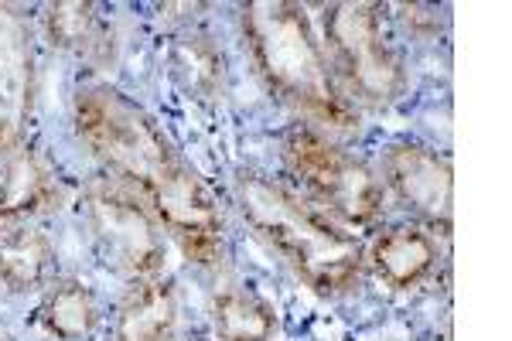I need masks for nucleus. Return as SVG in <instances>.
Listing matches in <instances>:
<instances>
[{
    "label": "nucleus",
    "mask_w": 512,
    "mask_h": 341,
    "mask_svg": "<svg viewBox=\"0 0 512 341\" xmlns=\"http://www.w3.org/2000/svg\"><path fill=\"white\" fill-rule=\"evenodd\" d=\"M72 123L86 151L151 209L188 260L198 266L222 260L216 195L144 106L113 86H86L72 99Z\"/></svg>",
    "instance_id": "obj_1"
},
{
    "label": "nucleus",
    "mask_w": 512,
    "mask_h": 341,
    "mask_svg": "<svg viewBox=\"0 0 512 341\" xmlns=\"http://www.w3.org/2000/svg\"><path fill=\"white\" fill-rule=\"evenodd\" d=\"M239 21L256 72L274 99L301 113L321 133L359 130V110L338 86L304 7L287 0H253L239 11Z\"/></svg>",
    "instance_id": "obj_2"
},
{
    "label": "nucleus",
    "mask_w": 512,
    "mask_h": 341,
    "mask_svg": "<svg viewBox=\"0 0 512 341\" xmlns=\"http://www.w3.org/2000/svg\"><path fill=\"white\" fill-rule=\"evenodd\" d=\"M239 212L250 229L304 280L318 297H342L359 287L366 249L352 232L274 178L243 171L236 178Z\"/></svg>",
    "instance_id": "obj_3"
},
{
    "label": "nucleus",
    "mask_w": 512,
    "mask_h": 341,
    "mask_svg": "<svg viewBox=\"0 0 512 341\" xmlns=\"http://www.w3.org/2000/svg\"><path fill=\"white\" fill-rule=\"evenodd\" d=\"M325 55L342 93L366 110H386L403 96L407 72L383 24V7L342 0L325 7Z\"/></svg>",
    "instance_id": "obj_4"
},
{
    "label": "nucleus",
    "mask_w": 512,
    "mask_h": 341,
    "mask_svg": "<svg viewBox=\"0 0 512 341\" xmlns=\"http://www.w3.org/2000/svg\"><path fill=\"white\" fill-rule=\"evenodd\" d=\"M287 171L308 188L321 212L345 226H373L383 215V181L366 161L342 151L315 127H294L284 140Z\"/></svg>",
    "instance_id": "obj_5"
},
{
    "label": "nucleus",
    "mask_w": 512,
    "mask_h": 341,
    "mask_svg": "<svg viewBox=\"0 0 512 341\" xmlns=\"http://www.w3.org/2000/svg\"><path fill=\"white\" fill-rule=\"evenodd\" d=\"M86 226L96 253L110 270L130 280H151L164 266V229L144 202L110 174H99L82 195Z\"/></svg>",
    "instance_id": "obj_6"
},
{
    "label": "nucleus",
    "mask_w": 512,
    "mask_h": 341,
    "mask_svg": "<svg viewBox=\"0 0 512 341\" xmlns=\"http://www.w3.org/2000/svg\"><path fill=\"white\" fill-rule=\"evenodd\" d=\"M383 174L403 209L448 236L454 215V171L448 157L417 140H396L386 151Z\"/></svg>",
    "instance_id": "obj_7"
},
{
    "label": "nucleus",
    "mask_w": 512,
    "mask_h": 341,
    "mask_svg": "<svg viewBox=\"0 0 512 341\" xmlns=\"http://www.w3.org/2000/svg\"><path fill=\"white\" fill-rule=\"evenodd\" d=\"M35 113V55L18 14L0 7V157L28 147Z\"/></svg>",
    "instance_id": "obj_8"
},
{
    "label": "nucleus",
    "mask_w": 512,
    "mask_h": 341,
    "mask_svg": "<svg viewBox=\"0 0 512 341\" xmlns=\"http://www.w3.org/2000/svg\"><path fill=\"white\" fill-rule=\"evenodd\" d=\"M181 304L171 280H134L113 318V341H171Z\"/></svg>",
    "instance_id": "obj_9"
},
{
    "label": "nucleus",
    "mask_w": 512,
    "mask_h": 341,
    "mask_svg": "<svg viewBox=\"0 0 512 341\" xmlns=\"http://www.w3.org/2000/svg\"><path fill=\"white\" fill-rule=\"evenodd\" d=\"M369 260L383 284H390L393 290H410L434 270L437 243L431 232L420 226H393L373 243Z\"/></svg>",
    "instance_id": "obj_10"
},
{
    "label": "nucleus",
    "mask_w": 512,
    "mask_h": 341,
    "mask_svg": "<svg viewBox=\"0 0 512 341\" xmlns=\"http://www.w3.org/2000/svg\"><path fill=\"white\" fill-rule=\"evenodd\" d=\"M45 31L48 41L62 52L86 58L93 65H103L113 52V35L106 21L99 18V7L86 0H65V4L45 7Z\"/></svg>",
    "instance_id": "obj_11"
},
{
    "label": "nucleus",
    "mask_w": 512,
    "mask_h": 341,
    "mask_svg": "<svg viewBox=\"0 0 512 341\" xmlns=\"http://www.w3.org/2000/svg\"><path fill=\"white\" fill-rule=\"evenodd\" d=\"M4 178H0V209L14 219L24 215H41L59 209V185L48 174L45 164L38 161L31 147H21L11 157H0Z\"/></svg>",
    "instance_id": "obj_12"
},
{
    "label": "nucleus",
    "mask_w": 512,
    "mask_h": 341,
    "mask_svg": "<svg viewBox=\"0 0 512 341\" xmlns=\"http://www.w3.org/2000/svg\"><path fill=\"white\" fill-rule=\"evenodd\" d=\"M41 324L59 341H86L99 324V301L82 280L55 277L41 297Z\"/></svg>",
    "instance_id": "obj_13"
},
{
    "label": "nucleus",
    "mask_w": 512,
    "mask_h": 341,
    "mask_svg": "<svg viewBox=\"0 0 512 341\" xmlns=\"http://www.w3.org/2000/svg\"><path fill=\"white\" fill-rule=\"evenodd\" d=\"M55 263V246L38 229H14L0 236V284L14 294L48 287Z\"/></svg>",
    "instance_id": "obj_14"
},
{
    "label": "nucleus",
    "mask_w": 512,
    "mask_h": 341,
    "mask_svg": "<svg viewBox=\"0 0 512 341\" xmlns=\"http://www.w3.org/2000/svg\"><path fill=\"white\" fill-rule=\"evenodd\" d=\"M212 324L219 341H270L277 331V311L246 290H222L212 297Z\"/></svg>",
    "instance_id": "obj_15"
},
{
    "label": "nucleus",
    "mask_w": 512,
    "mask_h": 341,
    "mask_svg": "<svg viewBox=\"0 0 512 341\" xmlns=\"http://www.w3.org/2000/svg\"><path fill=\"white\" fill-rule=\"evenodd\" d=\"M171 62H175V72L181 76L192 93L198 96H216L222 93V79H226V58L216 45H212L209 35H192L175 41V52H171Z\"/></svg>",
    "instance_id": "obj_16"
},
{
    "label": "nucleus",
    "mask_w": 512,
    "mask_h": 341,
    "mask_svg": "<svg viewBox=\"0 0 512 341\" xmlns=\"http://www.w3.org/2000/svg\"><path fill=\"white\" fill-rule=\"evenodd\" d=\"M7 222H11V215H7L4 209H0V236H4V229H7Z\"/></svg>",
    "instance_id": "obj_17"
},
{
    "label": "nucleus",
    "mask_w": 512,
    "mask_h": 341,
    "mask_svg": "<svg viewBox=\"0 0 512 341\" xmlns=\"http://www.w3.org/2000/svg\"><path fill=\"white\" fill-rule=\"evenodd\" d=\"M0 341H4V338H0Z\"/></svg>",
    "instance_id": "obj_18"
}]
</instances>
